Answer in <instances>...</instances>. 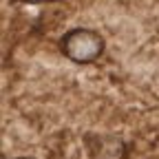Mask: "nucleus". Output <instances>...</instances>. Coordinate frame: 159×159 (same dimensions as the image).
Returning a JSON list of instances; mask_svg holds the SVG:
<instances>
[{"label": "nucleus", "instance_id": "2", "mask_svg": "<svg viewBox=\"0 0 159 159\" xmlns=\"http://www.w3.org/2000/svg\"><path fill=\"white\" fill-rule=\"evenodd\" d=\"M18 2H27V5H44V2H53V0H18Z\"/></svg>", "mask_w": 159, "mask_h": 159}, {"label": "nucleus", "instance_id": "3", "mask_svg": "<svg viewBox=\"0 0 159 159\" xmlns=\"http://www.w3.org/2000/svg\"><path fill=\"white\" fill-rule=\"evenodd\" d=\"M20 159H31V157H20Z\"/></svg>", "mask_w": 159, "mask_h": 159}, {"label": "nucleus", "instance_id": "1", "mask_svg": "<svg viewBox=\"0 0 159 159\" xmlns=\"http://www.w3.org/2000/svg\"><path fill=\"white\" fill-rule=\"evenodd\" d=\"M104 47H106L104 38L95 29H86V27H75L66 31L60 40L62 53L75 64H91L99 60L104 53Z\"/></svg>", "mask_w": 159, "mask_h": 159}]
</instances>
